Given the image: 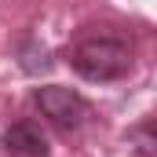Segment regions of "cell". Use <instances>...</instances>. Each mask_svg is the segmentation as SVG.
Instances as JSON below:
<instances>
[{
  "label": "cell",
  "mask_w": 157,
  "mask_h": 157,
  "mask_svg": "<svg viewBox=\"0 0 157 157\" xmlns=\"http://www.w3.org/2000/svg\"><path fill=\"white\" fill-rule=\"evenodd\" d=\"M132 62H135L132 40L124 37V33H113V29H106V33H88V37H80L77 44L70 48V66H73V73L84 77V80H91V84H110V80L128 77Z\"/></svg>",
  "instance_id": "6da1fadb"
},
{
  "label": "cell",
  "mask_w": 157,
  "mask_h": 157,
  "mask_svg": "<svg viewBox=\"0 0 157 157\" xmlns=\"http://www.w3.org/2000/svg\"><path fill=\"white\" fill-rule=\"evenodd\" d=\"M0 150L11 157H48V135L37 121H15L0 135Z\"/></svg>",
  "instance_id": "3957f363"
},
{
  "label": "cell",
  "mask_w": 157,
  "mask_h": 157,
  "mask_svg": "<svg viewBox=\"0 0 157 157\" xmlns=\"http://www.w3.org/2000/svg\"><path fill=\"white\" fill-rule=\"evenodd\" d=\"M33 102H37L40 117H48L55 128H62V132L80 128L84 117H88L84 95L73 91V88H62V84H40L37 91H33Z\"/></svg>",
  "instance_id": "7a4b0ae2"
},
{
  "label": "cell",
  "mask_w": 157,
  "mask_h": 157,
  "mask_svg": "<svg viewBox=\"0 0 157 157\" xmlns=\"http://www.w3.org/2000/svg\"><path fill=\"white\" fill-rule=\"evenodd\" d=\"M128 139L135 143V157H154V121H143L139 128H132Z\"/></svg>",
  "instance_id": "277c9868"
}]
</instances>
